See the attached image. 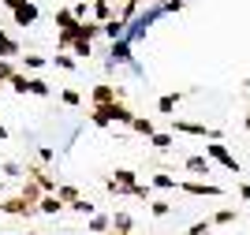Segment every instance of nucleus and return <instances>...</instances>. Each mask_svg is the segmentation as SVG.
I'll return each mask as SVG.
<instances>
[{
    "label": "nucleus",
    "instance_id": "1",
    "mask_svg": "<svg viewBox=\"0 0 250 235\" xmlns=\"http://www.w3.org/2000/svg\"><path fill=\"white\" fill-rule=\"evenodd\" d=\"M138 112H131L124 101H112V105H101V108H94L90 112V123L94 127H112V123H124V127H131V120H135Z\"/></svg>",
    "mask_w": 250,
    "mask_h": 235
},
{
    "label": "nucleus",
    "instance_id": "2",
    "mask_svg": "<svg viewBox=\"0 0 250 235\" xmlns=\"http://www.w3.org/2000/svg\"><path fill=\"white\" fill-rule=\"evenodd\" d=\"M172 134H194V138H213V142L224 138L220 127H206V123H190V120H172Z\"/></svg>",
    "mask_w": 250,
    "mask_h": 235
},
{
    "label": "nucleus",
    "instance_id": "3",
    "mask_svg": "<svg viewBox=\"0 0 250 235\" xmlns=\"http://www.w3.org/2000/svg\"><path fill=\"white\" fill-rule=\"evenodd\" d=\"M90 101H94V108L112 105V101H124V86H116V82H97L94 90H90Z\"/></svg>",
    "mask_w": 250,
    "mask_h": 235
},
{
    "label": "nucleus",
    "instance_id": "4",
    "mask_svg": "<svg viewBox=\"0 0 250 235\" xmlns=\"http://www.w3.org/2000/svg\"><path fill=\"white\" fill-rule=\"evenodd\" d=\"M176 191H183V194H190V198H220L224 194L217 183H202V179H183Z\"/></svg>",
    "mask_w": 250,
    "mask_h": 235
},
{
    "label": "nucleus",
    "instance_id": "5",
    "mask_svg": "<svg viewBox=\"0 0 250 235\" xmlns=\"http://www.w3.org/2000/svg\"><path fill=\"white\" fill-rule=\"evenodd\" d=\"M206 157H209V161H217V164H224L228 172H239V161L228 153V146H224V142H206Z\"/></svg>",
    "mask_w": 250,
    "mask_h": 235
},
{
    "label": "nucleus",
    "instance_id": "6",
    "mask_svg": "<svg viewBox=\"0 0 250 235\" xmlns=\"http://www.w3.org/2000/svg\"><path fill=\"white\" fill-rule=\"evenodd\" d=\"M108 52H112V64H127V67H135V71H138L135 52H131V45H127L124 38H120V41H112V49H108Z\"/></svg>",
    "mask_w": 250,
    "mask_h": 235
},
{
    "label": "nucleus",
    "instance_id": "7",
    "mask_svg": "<svg viewBox=\"0 0 250 235\" xmlns=\"http://www.w3.org/2000/svg\"><path fill=\"white\" fill-rule=\"evenodd\" d=\"M0 213H8V216H34L38 209H34V205H26L19 194H15V198H8V202H0Z\"/></svg>",
    "mask_w": 250,
    "mask_h": 235
},
{
    "label": "nucleus",
    "instance_id": "8",
    "mask_svg": "<svg viewBox=\"0 0 250 235\" xmlns=\"http://www.w3.org/2000/svg\"><path fill=\"white\" fill-rule=\"evenodd\" d=\"M38 15H42V11H38V4H22V8L11 11V19L19 22V26H34V22H38Z\"/></svg>",
    "mask_w": 250,
    "mask_h": 235
},
{
    "label": "nucleus",
    "instance_id": "9",
    "mask_svg": "<svg viewBox=\"0 0 250 235\" xmlns=\"http://www.w3.org/2000/svg\"><path fill=\"white\" fill-rule=\"evenodd\" d=\"M183 168H187L190 175H209V172H213V164H209V157H202V153L187 157V161H183Z\"/></svg>",
    "mask_w": 250,
    "mask_h": 235
},
{
    "label": "nucleus",
    "instance_id": "10",
    "mask_svg": "<svg viewBox=\"0 0 250 235\" xmlns=\"http://www.w3.org/2000/svg\"><path fill=\"white\" fill-rule=\"evenodd\" d=\"M19 198H22L26 205H34V209H38V202L45 198V191H42L38 183H34V179H26V183H22V191H19Z\"/></svg>",
    "mask_w": 250,
    "mask_h": 235
},
{
    "label": "nucleus",
    "instance_id": "11",
    "mask_svg": "<svg viewBox=\"0 0 250 235\" xmlns=\"http://www.w3.org/2000/svg\"><path fill=\"white\" fill-rule=\"evenodd\" d=\"M86 232H90V235H108V232H112V216L94 213V216H90V224H86Z\"/></svg>",
    "mask_w": 250,
    "mask_h": 235
},
{
    "label": "nucleus",
    "instance_id": "12",
    "mask_svg": "<svg viewBox=\"0 0 250 235\" xmlns=\"http://www.w3.org/2000/svg\"><path fill=\"white\" fill-rule=\"evenodd\" d=\"M15 56H22L19 41H15V38H8V34L0 30V60H15Z\"/></svg>",
    "mask_w": 250,
    "mask_h": 235
},
{
    "label": "nucleus",
    "instance_id": "13",
    "mask_svg": "<svg viewBox=\"0 0 250 235\" xmlns=\"http://www.w3.org/2000/svg\"><path fill=\"white\" fill-rule=\"evenodd\" d=\"M75 26H79V19L71 15V8H56V30H60V34H71Z\"/></svg>",
    "mask_w": 250,
    "mask_h": 235
},
{
    "label": "nucleus",
    "instance_id": "14",
    "mask_svg": "<svg viewBox=\"0 0 250 235\" xmlns=\"http://www.w3.org/2000/svg\"><path fill=\"white\" fill-rule=\"evenodd\" d=\"M131 131L142 134V138H153V134H157V123L149 120V116H135V120H131Z\"/></svg>",
    "mask_w": 250,
    "mask_h": 235
},
{
    "label": "nucleus",
    "instance_id": "15",
    "mask_svg": "<svg viewBox=\"0 0 250 235\" xmlns=\"http://www.w3.org/2000/svg\"><path fill=\"white\" fill-rule=\"evenodd\" d=\"M183 101V93H161L157 97V112H165V116H176V105Z\"/></svg>",
    "mask_w": 250,
    "mask_h": 235
},
{
    "label": "nucleus",
    "instance_id": "16",
    "mask_svg": "<svg viewBox=\"0 0 250 235\" xmlns=\"http://www.w3.org/2000/svg\"><path fill=\"white\" fill-rule=\"evenodd\" d=\"M38 213H45V216H60L63 213V202L56 194H45L42 202H38Z\"/></svg>",
    "mask_w": 250,
    "mask_h": 235
},
{
    "label": "nucleus",
    "instance_id": "17",
    "mask_svg": "<svg viewBox=\"0 0 250 235\" xmlns=\"http://www.w3.org/2000/svg\"><path fill=\"white\" fill-rule=\"evenodd\" d=\"M56 198H60V202L67 205V209H71V205L79 202L83 194H79V187H71V183H60V187H56Z\"/></svg>",
    "mask_w": 250,
    "mask_h": 235
},
{
    "label": "nucleus",
    "instance_id": "18",
    "mask_svg": "<svg viewBox=\"0 0 250 235\" xmlns=\"http://www.w3.org/2000/svg\"><path fill=\"white\" fill-rule=\"evenodd\" d=\"M94 19L101 22H112V0H94Z\"/></svg>",
    "mask_w": 250,
    "mask_h": 235
},
{
    "label": "nucleus",
    "instance_id": "19",
    "mask_svg": "<svg viewBox=\"0 0 250 235\" xmlns=\"http://www.w3.org/2000/svg\"><path fill=\"white\" fill-rule=\"evenodd\" d=\"M26 93H34V97H49L52 86L45 79H38V75H30V82H26Z\"/></svg>",
    "mask_w": 250,
    "mask_h": 235
},
{
    "label": "nucleus",
    "instance_id": "20",
    "mask_svg": "<svg viewBox=\"0 0 250 235\" xmlns=\"http://www.w3.org/2000/svg\"><path fill=\"white\" fill-rule=\"evenodd\" d=\"M149 183H153L157 191H176V187H179V179H176V175H168V172H157L153 179H149Z\"/></svg>",
    "mask_w": 250,
    "mask_h": 235
},
{
    "label": "nucleus",
    "instance_id": "21",
    "mask_svg": "<svg viewBox=\"0 0 250 235\" xmlns=\"http://www.w3.org/2000/svg\"><path fill=\"white\" fill-rule=\"evenodd\" d=\"M131 213H112V232H120V235H131Z\"/></svg>",
    "mask_w": 250,
    "mask_h": 235
},
{
    "label": "nucleus",
    "instance_id": "22",
    "mask_svg": "<svg viewBox=\"0 0 250 235\" xmlns=\"http://www.w3.org/2000/svg\"><path fill=\"white\" fill-rule=\"evenodd\" d=\"M172 142H176V134H172V131H157L153 138H149L153 150H172Z\"/></svg>",
    "mask_w": 250,
    "mask_h": 235
},
{
    "label": "nucleus",
    "instance_id": "23",
    "mask_svg": "<svg viewBox=\"0 0 250 235\" xmlns=\"http://www.w3.org/2000/svg\"><path fill=\"white\" fill-rule=\"evenodd\" d=\"M45 64H49V60H45V56H38V52H22V67H30V71H42Z\"/></svg>",
    "mask_w": 250,
    "mask_h": 235
},
{
    "label": "nucleus",
    "instance_id": "24",
    "mask_svg": "<svg viewBox=\"0 0 250 235\" xmlns=\"http://www.w3.org/2000/svg\"><path fill=\"white\" fill-rule=\"evenodd\" d=\"M235 216H239V209H217V213L209 216V224H231Z\"/></svg>",
    "mask_w": 250,
    "mask_h": 235
},
{
    "label": "nucleus",
    "instance_id": "25",
    "mask_svg": "<svg viewBox=\"0 0 250 235\" xmlns=\"http://www.w3.org/2000/svg\"><path fill=\"white\" fill-rule=\"evenodd\" d=\"M60 101H63V105H71V108H79V105H83V93L67 86V90H60Z\"/></svg>",
    "mask_w": 250,
    "mask_h": 235
},
{
    "label": "nucleus",
    "instance_id": "26",
    "mask_svg": "<svg viewBox=\"0 0 250 235\" xmlns=\"http://www.w3.org/2000/svg\"><path fill=\"white\" fill-rule=\"evenodd\" d=\"M71 52L79 56V60H86V56L94 52V41H75V45H71Z\"/></svg>",
    "mask_w": 250,
    "mask_h": 235
},
{
    "label": "nucleus",
    "instance_id": "27",
    "mask_svg": "<svg viewBox=\"0 0 250 235\" xmlns=\"http://www.w3.org/2000/svg\"><path fill=\"white\" fill-rule=\"evenodd\" d=\"M52 60H56V67H60V71H75V56H67V52H56Z\"/></svg>",
    "mask_w": 250,
    "mask_h": 235
},
{
    "label": "nucleus",
    "instance_id": "28",
    "mask_svg": "<svg viewBox=\"0 0 250 235\" xmlns=\"http://www.w3.org/2000/svg\"><path fill=\"white\" fill-rule=\"evenodd\" d=\"M71 213H79V216H94V202H86V198H79V202L71 205Z\"/></svg>",
    "mask_w": 250,
    "mask_h": 235
},
{
    "label": "nucleus",
    "instance_id": "29",
    "mask_svg": "<svg viewBox=\"0 0 250 235\" xmlns=\"http://www.w3.org/2000/svg\"><path fill=\"white\" fill-rule=\"evenodd\" d=\"M15 75H19V71H15V64H11V60H0V82H11Z\"/></svg>",
    "mask_w": 250,
    "mask_h": 235
},
{
    "label": "nucleus",
    "instance_id": "30",
    "mask_svg": "<svg viewBox=\"0 0 250 235\" xmlns=\"http://www.w3.org/2000/svg\"><path fill=\"white\" fill-rule=\"evenodd\" d=\"M71 15H75L79 22H86V15H90V8H86V0H75V4H71Z\"/></svg>",
    "mask_w": 250,
    "mask_h": 235
},
{
    "label": "nucleus",
    "instance_id": "31",
    "mask_svg": "<svg viewBox=\"0 0 250 235\" xmlns=\"http://www.w3.org/2000/svg\"><path fill=\"white\" fill-rule=\"evenodd\" d=\"M26 82H30V75H26V71H19L15 79H11V90H15V93H26Z\"/></svg>",
    "mask_w": 250,
    "mask_h": 235
},
{
    "label": "nucleus",
    "instance_id": "32",
    "mask_svg": "<svg viewBox=\"0 0 250 235\" xmlns=\"http://www.w3.org/2000/svg\"><path fill=\"white\" fill-rule=\"evenodd\" d=\"M187 235H213V224H209V220H198V224H190Z\"/></svg>",
    "mask_w": 250,
    "mask_h": 235
},
{
    "label": "nucleus",
    "instance_id": "33",
    "mask_svg": "<svg viewBox=\"0 0 250 235\" xmlns=\"http://www.w3.org/2000/svg\"><path fill=\"white\" fill-rule=\"evenodd\" d=\"M149 213H153V216H168V213H172V205H168V202H149Z\"/></svg>",
    "mask_w": 250,
    "mask_h": 235
},
{
    "label": "nucleus",
    "instance_id": "34",
    "mask_svg": "<svg viewBox=\"0 0 250 235\" xmlns=\"http://www.w3.org/2000/svg\"><path fill=\"white\" fill-rule=\"evenodd\" d=\"M127 194H131V198H146V202H149V183H146V187H142V183H138V187H131Z\"/></svg>",
    "mask_w": 250,
    "mask_h": 235
},
{
    "label": "nucleus",
    "instance_id": "35",
    "mask_svg": "<svg viewBox=\"0 0 250 235\" xmlns=\"http://www.w3.org/2000/svg\"><path fill=\"white\" fill-rule=\"evenodd\" d=\"M4 175H11V179H15V175H22V172H19V164H15V161H4Z\"/></svg>",
    "mask_w": 250,
    "mask_h": 235
},
{
    "label": "nucleus",
    "instance_id": "36",
    "mask_svg": "<svg viewBox=\"0 0 250 235\" xmlns=\"http://www.w3.org/2000/svg\"><path fill=\"white\" fill-rule=\"evenodd\" d=\"M165 11H183V0H165Z\"/></svg>",
    "mask_w": 250,
    "mask_h": 235
},
{
    "label": "nucleus",
    "instance_id": "37",
    "mask_svg": "<svg viewBox=\"0 0 250 235\" xmlns=\"http://www.w3.org/2000/svg\"><path fill=\"white\" fill-rule=\"evenodd\" d=\"M38 157H42V161H45V164H49V161H52V157H56V153H52L49 146H42V150H38Z\"/></svg>",
    "mask_w": 250,
    "mask_h": 235
},
{
    "label": "nucleus",
    "instance_id": "38",
    "mask_svg": "<svg viewBox=\"0 0 250 235\" xmlns=\"http://www.w3.org/2000/svg\"><path fill=\"white\" fill-rule=\"evenodd\" d=\"M4 4H8V8L15 11V8H22V4H30V0H4Z\"/></svg>",
    "mask_w": 250,
    "mask_h": 235
},
{
    "label": "nucleus",
    "instance_id": "39",
    "mask_svg": "<svg viewBox=\"0 0 250 235\" xmlns=\"http://www.w3.org/2000/svg\"><path fill=\"white\" fill-rule=\"evenodd\" d=\"M239 198H247V202H250V183H243V187H239Z\"/></svg>",
    "mask_w": 250,
    "mask_h": 235
},
{
    "label": "nucleus",
    "instance_id": "40",
    "mask_svg": "<svg viewBox=\"0 0 250 235\" xmlns=\"http://www.w3.org/2000/svg\"><path fill=\"white\" fill-rule=\"evenodd\" d=\"M0 142H8V127L4 123H0Z\"/></svg>",
    "mask_w": 250,
    "mask_h": 235
},
{
    "label": "nucleus",
    "instance_id": "41",
    "mask_svg": "<svg viewBox=\"0 0 250 235\" xmlns=\"http://www.w3.org/2000/svg\"><path fill=\"white\" fill-rule=\"evenodd\" d=\"M243 127H247V134H250V112H247V120H243Z\"/></svg>",
    "mask_w": 250,
    "mask_h": 235
},
{
    "label": "nucleus",
    "instance_id": "42",
    "mask_svg": "<svg viewBox=\"0 0 250 235\" xmlns=\"http://www.w3.org/2000/svg\"><path fill=\"white\" fill-rule=\"evenodd\" d=\"M0 187H4V183H0Z\"/></svg>",
    "mask_w": 250,
    "mask_h": 235
}]
</instances>
